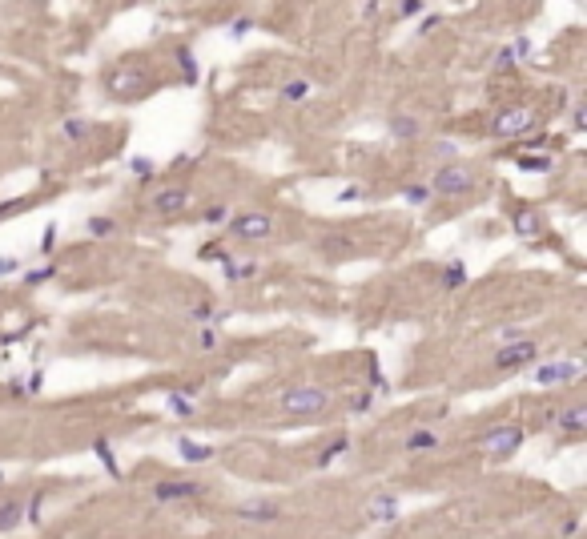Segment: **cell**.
Returning <instances> with one entry per match:
<instances>
[{
	"instance_id": "cell-1",
	"label": "cell",
	"mask_w": 587,
	"mask_h": 539,
	"mask_svg": "<svg viewBox=\"0 0 587 539\" xmlns=\"http://www.w3.org/2000/svg\"><path fill=\"white\" fill-rule=\"evenodd\" d=\"M282 406L290 415H318V411H326L330 406V395L322 386H298V391H290L282 399Z\"/></svg>"
},
{
	"instance_id": "cell-2",
	"label": "cell",
	"mask_w": 587,
	"mask_h": 539,
	"mask_svg": "<svg viewBox=\"0 0 587 539\" xmlns=\"http://www.w3.org/2000/svg\"><path fill=\"white\" fill-rule=\"evenodd\" d=\"M535 113L531 109H507V113H499L491 121V133L495 137H519V133H527V129H535Z\"/></svg>"
},
{
	"instance_id": "cell-3",
	"label": "cell",
	"mask_w": 587,
	"mask_h": 539,
	"mask_svg": "<svg viewBox=\"0 0 587 539\" xmlns=\"http://www.w3.org/2000/svg\"><path fill=\"white\" fill-rule=\"evenodd\" d=\"M519 443H523V427H495L491 435H483V447L491 451L495 459H507V455H515Z\"/></svg>"
},
{
	"instance_id": "cell-4",
	"label": "cell",
	"mask_w": 587,
	"mask_h": 539,
	"mask_svg": "<svg viewBox=\"0 0 587 539\" xmlns=\"http://www.w3.org/2000/svg\"><path fill=\"white\" fill-rule=\"evenodd\" d=\"M470 186H475V177H470V169H463V165H446V169H439V177H435V189H439V193H467Z\"/></svg>"
},
{
	"instance_id": "cell-5",
	"label": "cell",
	"mask_w": 587,
	"mask_h": 539,
	"mask_svg": "<svg viewBox=\"0 0 587 539\" xmlns=\"http://www.w3.org/2000/svg\"><path fill=\"white\" fill-rule=\"evenodd\" d=\"M579 378V362H543L535 371L539 386H555V382H575Z\"/></svg>"
},
{
	"instance_id": "cell-6",
	"label": "cell",
	"mask_w": 587,
	"mask_h": 539,
	"mask_svg": "<svg viewBox=\"0 0 587 539\" xmlns=\"http://www.w3.org/2000/svg\"><path fill=\"white\" fill-rule=\"evenodd\" d=\"M535 358V342H511V346H499L495 351V366L507 371V366H527Z\"/></svg>"
},
{
	"instance_id": "cell-7",
	"label": "cell",
	"mask_w": 587,
	"mask_h": 539,
	"mask_svg": "<svg viewBox=\"0 0 587 539\" xmlns=\"http://www.w3.org/2000/svg\"><path fill=\"white\" fill-rule=\"evenodd\" d=\"M230 226H234L237 237H270V230H274V222H270L266 213H241Z\"/></svg>"
},
{
	"instance_id": "cell-8",
	"label": "cell",
	"mask_w": 587,
	"mask_h": 539,
	"mask_svg": "<svg viewBox=\"0 0 587 539\" xmlns=\"http://www.w3.org/2000/svg\"><path fill=\"white\" fill-rule=\"evenodd\" d=\"M366 519H375V523H395V519H399V499H395V495H375V499L366 503Z\"/></svg>"
},
{
	"instance_id": "cell-9",
	"label": "cell",
	"mask_w": 587,
	"mask_h": 539,
	"mask_svg": "<svg viewBox=\"0 0 587 539\" xmlns=\"http://www.w3.org/2000/svg\"><path fill=\"white\" fill-rule=\"evenodd\" d=\"M153 206H157V213H181L189 206V193L186 189H161L153 197Z\"/></svg>"
},
{
	"instance_id": "cell-10",
	"label": "cell",
	"mask_w": 587,
	"mask_h": 539,
	"mask_svg": "<svg viewBox=\"0 0 587 539\" xmlns=\"http://www.w3.org/2000/svg\"><path fill=\"white\" fill-rule=\"evenodd\" d=\"M587 422V406H567V411H559L555 415V427L559 431H567V435H579Z\"/></svg>"
},
{
	"instance_id": "cell-11",
	"label": "cell",
	"mask_w": 587,
	"mask_h": 539,
	"mask_svg": "<svg viewBox=\"0 0 587 539\" xmlns=\"http://www.w3.org/2000/svg\"><path fill=\"white\" fill-rule=\"evenodd\" d=\"M153 495H157L161 503H169V499H193V495H197V483H157Z\"/></svg>"
},
{
	"instance_id": "cell-12",
	"label": "cell",
	"mask_w": 587,
	"mask_h": 539,
	"mask_svg": "<svg viewBox=\"0 0 587 539\" xmlns=\"http://www.w3.org/2000/svg\"><path fill=\"white\" fill-rule=\"evenodd\" d=\"M234 511L241 519H278V503H237Z\"/></svg>"
},
{
	"instance_id": "cell-13",
	"label": "cell",
	"mask_w": 587,
	"mask_h": 539,
	"mask_svg": "<svg viewBox=\"0 0 587 539\" xmlns=\"http://www.w3.org/2000/svg\"><path fill=\"white\" fill-rule=\"evenodd\" d=\"M93 451H97V459L105 463V471H109L113 479H121V467H117V455H113V447L105 443V439H97V443H93Z\"/></svg>"
},
{
	"instance_id": "cell-14",
	"label": "cell",
	"mask_w": 587,
	"mask_h": 539,
	"mask_svg": "<svg viewBox=\"0 0 587 539\" xmlns=\"http://www.w3.org/2000/svg\"><path fill=\"white\" fill-rule=\"evenodd\" d=\"M213 451L206 443H193V439H181V459H189V463H206Z\"/></svg>"
},
{
	"instance_id": "cell-15",
	"label": "cell",
	"mask_w": 587,
	"mask_h": 539,
	"mask_svg": "<svg viewBox=\"0 0 587 539\" xmlns=\"http://www.w3.org/2000/svg\"><path fill=\"white\" fill-rule=\"evenodd\" d=\"M21 516H24L21 503H4V507H0V531H12V527L21 523Z\"/></svg>"
},
{
	"instance_id": "cell-16",
	"label": "cell",
	"mask_w": 587,
	"mask_h": 539,
	"mask_svg": "<svg viewBox=\"0 0 587 539\" xmlns=\"http://www.w3.org/2000/svg\"><path fill=\"white\" fill-rule=\"evenodd\" d=\"M463 282H467V266H463V262H455V266H446V270H443V286H446V290H455V286H463Z\"/></svg>"
},
{
	"instance_id": "cell-17",
	"label": "cell",
	"mask_w": 587,
	"mask_h": 539,
	"mask_svg": "<svg viewBox=\"0 0 587 539\" xmlns=\"http://www.w3.org/2000/svg\"><path fill=\"white\" fill-rule=\"evenodd\" d=\"M430 447H439V439H435L430 431H415V435L406 439V451H430Z\"/></svg>"
},
{
	"instance_id": "cell-18",
	"label": "cell",
	"mask_w": 587,
	"mask_h": 539,
	"mask_svg": "<svg viewBox=\"0 0 587 539\" xmlns=\"http://www.w3.org/2000/svg\"><path fill=\"white\" fill-rule=\"evenodd\" d=\"M390 129H395V137H415V133H419V121L395 117V121H390Z\"/></svg>"
},
{
	"instance_id": "cell-19",
	"label": "cell",
	"mask_w": 587,
	"mask_h": 539,
	"mask_svg": "<svg viewBox=\"0 0 587 539\" xmlns=\"http://www.w3.org/2000/svg\"><path fill=\"white\" fill-rule=\"evenodd\" d=\"M515 234H527V237H535V234H539V222H535L531 213H519V217H515Z\"/></svg>"
},
{
	"instance_id": "cell-20",
	"label": "cell",
	"mask_w": 587,
	"mask_h": 539,
	"mask_svg": "<svg viewBox=\"0 0 587 539\" xmlns=\"http://www.w3.org/2000/svg\"><path fill=\"white\" fill-rule=\"evenodd\" d=\"M169 411L181 415V419H189V415H193V402H189L186 395H169Z\"/></svg>"
},
{
	"instance_id": "cell-21",
	"label": "cell",
	"mask_w": 587,
	"mask_h": 539,
	"mask_svg": "<svg viewBox=\"0 0 587 539\" xmlns=\"http://www.w3.org/2000/svg\"><path fill=\"white\" fill-rule=\"evenodd\" d=\"M85 133H89V121H65V137L81 141Z\"/></svg>"
},
{
	"instance_id": "cell-22",
	"label": "cell",
	"mask_w": 587,
	"mask_h": 539,
	"mask_svg": "<svg viewBox=\"0 0 587 539\" xmlns=\"http://www.w3.org/2000/svg\"><path fill=\"white\" fill-rule=\"evenodd\" d=\"M306 93H310V85H306V81H290V85H286V97H290V101H302Z\"/></svg>"
},
{
	"instance_id": "cell-23",
	"label": "cell",
	"mask_w": 587,
	"mask_h": 539,
	"mask_svg": "<svg viewBox=\"0 0 587 539\" xmlns=\"http://www.w3.org/2000/svg\"><path fill=\"white\" fill-rule=\"evenodd\" d=\"M89 230H93L97 237H101V234H113V222H109V217H93V222H89Z\"/></svg>"
},
{
	"instance_id": "cell-24",
	"label": "cell",
	"mask_w": 587,
	"mask_h": 539,
	"mask_svg": "<svg viewBox=\"0 0 587 539\" xmlns=\"http://www.w3.org/2000/svg\"><path fill=\"white\" fill-rule=\"evenodd\" d=\"M346 447H350V443H346V439H338V443L330 447V451H322V467H326L330 459H338V455H342V451H346Z\"/></svg>"
},
{
	"instance_id": "cell-25",
	"label": "cell",
	"mask_w": 587,
	"mask_h": 539,
	"mask_svg": "<svg viewBox=\"0 0 587 539\" xmlns=\"http://www.w3.org/2000/svg\"><path fill=\"white\" fill-rule=\"evenodd\" d=\"M426 197H430V189H426V186H410V189H406V202H426Z\"/></svg>"
},
{
	"instance_id": "cell-26",
	"label": "cell",
	"mask_w": 587,
	"mask_h": 539,
	"mask_svg": "<svg viewBox=\"0 0 587 539\" xmlns=\"http://www.w3.org/2000/svg\"><path fill=\"white\" fill-rule=\"evenodd\" d=\"M45 278H52V266H45V270H28V274H24V282H32V286L45 282Z\"/></svg>"
},
{
	"instance_id": "cell-27",
	"label": "cell",
	"mask_w": 587,
	"mask_h": 539,
	"mask_svg": "<svg viewBox=\"0 0 587 539\" xmlns=\"http://www.w3.org/2000/svg\"><path fill=\"white\" fill-rule=\"evenodd\" d=\"M250 28H254V21H250V17H241V21H237L234 28H230V37H246Z\"/></svg>"
},
{
	"instance_id": "cell-28",
	"label": "cell",
	"mask_w": 587,
	"mask_h": 539,
	"mask_svg": "<svg viewBox=\"0 0 587 539\" xmlns=\"http://www.w3.org/2000/svg\"><path fill=\"white\" fill-rule=\"evenodd\" d=\"M206 222H210V226H221V222H226V210H221V206L206 210Z\"/></svg>"
},
{
	"instance_id": "cell-29",
	"label": "cell",
	"mask_w": 587,
	"mask_h": 539,
	"mask_svg": "<svg viewBox=\"0 0 587 539\" xmlns=\"http://www.w3.org/2000/svg\"><path fill=\"white\" fill-rule=\"evenodd\" d=\"M523 169H547V157H519Z\"/></svg>"
},
{
	"instance_id": "cell-30",
	"label": "cell",
	"mask_w": 587,
	"mask_h": 539,
	"mask_svg": "<svg viewBox=\"0 0 587 539\" xmlns=\"http://www.w3.org/2000/svg\"><path fill=\"white\" fill-rule=\"evenodd\" d=\"M511 61H515V52H511V48H503V52H499V57H495V69H507V65H511Z\"/></svg>"
},
{
	"instance_id": "cell-31",
	"label": "cell",
	"mask_w": 587,
	"mask_h": 539,
	"mask_svg": "<svg viewBox=\"0 0 587 539\" xmlns=\"http://www.w3.org/2000/svg\"><path fill=\"white\" fill-rule=\"evenodd\" d=\"M217 346V334L213 330H201V351H213Z\"/></svg>"
},
{
	"instance_id": "cell-32",
	"label": "cell",
	"mask_w": 587,
	"mask_h": 539,
	"mask_svg": "<svg viewBox=\"0 0 587 539\" xmlns=\"http://www.w3.org/2000/svg\"><path fill=\"white\" fill-rule=\"evenodd\" d=\"M193 318H197V322H206V318H213V306H197V310H193Z\"/></svg>"
},
{
	"instance_id": "cell-33",
	"label": "cell",
	"mask_w": 587,
	"mask_h": 539,
	"mask_svg": "<svg viewBox=\"0 0 587 539\" xmlns=\"http://www.w3.org/2000/svg\"><path fill=\"white\" fill-rule=\"evenodd\" d=\"M28 519H32V523H41V495L32 499V507H28Z\"/></svg>"
},
{
	"instance_id": "cell-34",
	"label": "cell",
	"mask_w": 587,
	"mask_h": 539,
	"mask_svg": "<svg viewBox=\"0 0 587 539\" xmlns=\"http://www.w3.org/2000/svg\"><path fill=\"white\" fill-rule=\"evenodd\" d=\"M402 12H406V17H415V12H423V4H419V0H406V4H402Z\"/></svg>"
},
{
	"instance_id": "cell-35",
	"label": "cell",
	"mask_w": 587,
	"mask_h": 539,
	"mask_svg": "<svg viewBox=\"0 0 587 539\" xmlns=\"http://www.w3.org/2000/svg\"><path fill=\"white\" fill-rule=\"evenodd\" d=\"M354 197H362V189L350 186V189H342V202H354Z\"/></svg>"
},
{
	"instance_id": "cell-36",
	"label": "cell",
	"mask_w": 587,
	"mask_h": 539,
	"mask_svg": "<svg viewBox=\"0 0 587 539\" xmlns=\"http://www.w3.org/2000/svg\"><path fill=\"white\" fill-rule=\"evenodd\" d=\"M181 69H186V72H189V77H193V57H189V52H186V48H181Z\"/></svg>"
},
{
	"instance_id": "cell-37",
	"label": "cell",
	"mask_w": 587,
	"mask_h": 539,
	"mask_svg": "<svg viewBox=\"0 0 587 539\" xmlns=\"http://www.w3.org/2000/svg\"><path fill=\"white\" fill-rule=\"evenodd\" d=\"M149 169H153V165L145 161V157H141V161H137V157H133V173H149Z\"/></svg>"
},
{
	"instance_id": "cell-38",
	"label": "cell",
	"mask_w": 587,
	"mask_h": 539,
	"mask_svg": "<svg viewBox=\"0 0 587 539\" xmlns=\"http://www.w3.org/2000/svg\"><path fill=\"white\" fill-rule=\"evenodd\" d=\"M12 270H17V262H12V258H0V274H12Z\"/></svg>"
}]
</instances>
